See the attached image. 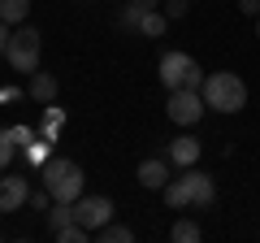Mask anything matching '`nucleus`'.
I'll return each instance as SVG.
<instances>
[{
	"label": "nucleus",
	"mask_w": 260,
	"mask_h": 243,
	"mask_svg": "<svg viewBox=\"0 0 260 243\" xmlns=\"http://www.w3.org/2000/svg\"><path fill=\"white\" fill-rule=\"evenodd\" d=\"M200 92H204V104H208V109H217V113H239L243 104H247V83H243L239 74H230V70L204 74Z\"/></svg>",
	"instance_id": "1"
},
{
	"label": "nucleus",
	"mask_w": 260,
	"mask_h": 243,
	"mask_svg": "<svg viewBox=\"0 0 260 243\" xmlns=\"http://www.w3.org/2000/svg\"><path fill=\"white\" fill-rule=\"evenodd\" d=\"M83 165L70 157H48L44 161V187L52 191V200H65V204H74L83 196Z\"/></svg>",
	"instance_id": "2"
},
{
	"label": "nucleus",
	"mask_w": 260,
	"mask_h": 243,
	"mask_svg": "<svg viewBox=\"0 0 260 243\" xmlns=\"http://www.w3.org/2000/svg\"><path fill=\"white\" fill-rule=\"evenodd\" d=\"M39 56H44V35H39L35 26H26V22H22V26L9 35L5 61H9L13 74H35V70H39Z\"/></svg>",
	"instance_id": "3"
},
{
	"label": "nucleus",
	"mask_w": 260,
	"mask_h": 243,
	"mask_svg": "<svg viewBox=\"0 0 260 243\" xmlns=\"http://www.w3.org/2000/svg\"><path fill=\"white\" fill-rule=\"evenodd\" d=\"M160 83H165V92L200 87V83H204V70H200V61L186 56V52H165V56H160Z\"/></svg>",
	"instance_id": "4"
},
{
	"label": "nucleus",
	"mask_w": 260,
	"mask_h": 243,
	"mask_svg": "<svg viewBox=\"0 0 260 243\" xmlns=\"http://www.w3.org/2000/svg\"><path fill=\"white\" fill-rule=\"evenodd\" d=\"M204 92L200 87H182V92H169V104H165V113H169V122L174 126H195V122L204 117Z\"/></svg>",
	"instance_id": "5"
},
{
	"label": "nucleus",
	"mask_w": 260,
	"mask_h": 243,
	"mask_svg": "<svg viewBox=\"0 0 260 243\" xmlns=\"http://www.w3.org/2000/svg\"><path fill=\"white\" fill-rule=\"evenodd\" d=\"M74 208H78V222H83L91 234L100 230V226L113 222V200H109V196H78Z\"/></svg>",
	"instance_id": "6"
},
{
	"label": "nucleus",
	"mask_w": 260,
	"mask_h": 243,
	"mask_svg": "<svg viewBox=\"0 0 260 243\" xmlns=\"http://www.w3.org/2000/svg\"><path fill=\"white\" fill-rule=\"evenodd\" d=\"M135 178H139L143 191H165V183L174 178V174H169V157H148V161H139Z\"/></svg>",
	"instance_id": "7"
},
{
	"label": "nucleus",
	"mask_w": 260,
	"mask_h": 243,
	"mask_svg": "<svg viewBox=\"0 0 260 243\" xmlns=\"http://www.w3.org/2000/svg\"><path fill=\"white\" fill-rule=\"evenodd\" d=\"M26 200H30V183L22 174L0 178V213H13V208H22Z\"/></svg>",
	"instance_id": "8"
},
{
	"label": "nucleus",
	"mask_w": 260,
	"mask_h": 243,
	"mask_svg": "<svg viewBox=\"0 0 260 243\" xmlns=\"http://www.w3.org/2000/svg\"><path fill=\"white\" fill-rule=\"evenodd\" d=\"M186 178H191V208H213L217 204V183L213 174H204V169H186Z\"/></svg>",
	"instance_id": "9"
},
{
	"label": "nucleus",
	"mask_w": 260,
	"mask_h": 243,
	"mask_svg": "<svg viewBox=\"0 0 260 243\" xmlns=\"http://www.w3.org/2000/svg\"><path fill=\"white\" fill-rule=\"evenodd\" d=\"M200 139H195V135H178L174 143H169L165 148V157H169V165H178V169H191L195 161H200Z\"/></svg>",
	"instance_id": "10"
},
{
	"label": "nucleus",
	"mask_w": 260,
	"mask_h": 243,
	"mask_svg": "<svg viewBox=\"0 0 260 243\" xmlns=\"http://www.w3.org/2000/svg\"><path fill=\"white\" fill-rule=\"evenodd\" d=\"M26 96H30L35 104H52V100H56V78L48 74V70L26 74Z\"/></svg>",
	"instance_id": "11"
},
{
	"label": "nucleus",
	"mask_w": 260,
	"mask_h": 243,
	"mask_svg": "<svg viewBox=\"0 0 260 243\" xmlns=\"http://www.w3.org/2000/svg\"><path fill=\"white\" fill-rule=\"evenodd\" d=\"M160 196H165L169 208H191V178H186V169H182V178H169Z\"/></svg>",
	"instance_id": "12"
},
{
	"label": "nucleus",
	"mask_w": 260,
	"mask_h": 243,
	"mask_svg": "<svg viewBox=\"0 0 260 243\" xmlns=\"http://www.w3.org/2000/svg\"><path fill=\"white\" fill-rule=\"evenodd\" d=\"M30 18V0H0V22L5 26H22Z\"/></svg>",
	"instance_id": "13"
},
{
	"label": "nucleus",
	"mask_w": 260,
	"mask_h": 243,
	"mask_svg": "<svg viewBox=\"0 0 260 243\" xmlns=\"http://www.w3.org/2000/svg\"><path fill=\"white\" fill-rule=\"evenodd\" d=\"M165 26H169L165 9H148V13H143V22H139V35L143 39H160V35H165Z\"/></svg>",
	"instance_id": "14"
},
{
	"label": "nucleus",
	"mask_w": 260,
	"mask_h": 243,
	"mask_svg": "<svg viewBox=\"0 0 260 243\" xmlns=\"http://www.w3.org/2000/svg\"><path fill=\"white\" fill-rule=\"evenodd\" d=\"M95 239H100V243H130V239H135V230H130V226H121V222H109V226H100V230H95Z\"/></svg>",
	"instance_id": "15"
},
{
	"label": "nucleus",
	"mask_w": 260,
	"mask_h": 243,
	"mask_svg": "<svg viewBox=\"0 0 260 243\" xmlns=\"http://www.w3.org/2000/svg\"><path fill=\"white\" fill-rule=\"evenodd\" d=\"M52 239H56V243H87V239H91V230H87L83 222H70V226H61Z\"/></svg>",
	"instance_id": "16"
},
{
	"label": "nucleus",
	"mask_w": 260,
	"mask_h": 243,
	"mask_svg": "<svg viewBox=\"0 0 260 243\" xmlns=\"http://www.w3.org/2000/svg\"><path fill=\"white\" fill-rule=\"evenodd\" d=\"M169 239H174V243H200V239H204V230H200L195 222H174Z\"/></svg>",
	"instance_id": "17"
},
{
	"label": "nucleus",
	"mask_w": 260,
	"mask_h": 243,
	"mask_svg": "<svg viewBox=\"0 0 260 243\" xmlns=\"http://www.w3.org/2000/svg\"><path fill=\"white\" fill-rule=\"evenodd\" d=\"M143 13H148V9H139V5H130V0H126V9H121V18H117V26H121V31H139V22H143Z\"/></svg>",
	"instance_id": "18"
},
{
	"label": "nucleus",
	"mask_w": 260,
	"mask_h": 243,
	"mask_svg": "<svg viewBox=\"0 0 260 243\" xmlns=\"http://www.w3.org/2000/svg\"><path fill=\"white\" fill-rule=\"evenodd\" d=\"M13 152H18L13 135H9V131H0V174H9V161H13Z\"/></svg>",
	"instance_id": "19"
},
{
	"label": "nucleus",
	"mask_w": 260,
	"mask_h": 243,
	"mask_svg": "<svg viewBox=\"0 0 260 243\" xmlns=\"http://www.w3.org/2000/svg\"><path fill=\"white\" fill-rule=\"evenodd\" d=\"M160 9H165V18H169V22H178V18H186L191 0H160Z\"/></svg>",
	"instance_id": "20"
},
{
	"label": "nucleus",
	"mask_w": 260,
	"mask_h": 243,
	"mask_svg": "<svg viewBox=\"0 0 260 243\" xmlns=\"http://www.w3.org/2000/svg\"><path fill=\"white\" fill-rule=\"evenodd\" d=\"M26 204L35 208V213H48V208H52V191H48V187H44V191H30Z\"/></svg>",
	"instance_id": "21"
},
{
	"label": "nucleus",
	"mask_w": 260,
	"mask_h": 243,
	"mask_svg": "<svg viewBox=\"0 0 260 243\" xmlns=\"http://www.w3.org/2000/svg\"><path fill=\"white\" fill-rule=\"evenodd\" d=\"M13 143H18V148H30V143H35V131H30V126H13Z\"/></svg>",
	"instance_id": "22"
},
{
	"label": "nucleus",
	"mask_w": 260,
	"mask_h": 243,
	"mask_svg": "<svg viewBox=\"0 0 260 243\" xmlns=\"http://www.w3.org/2000/svg\"><path fill=\"white\" fill-rule=\"evenodd\" d=\"M239 13L243 18H260V0H239Z\"/></svg>",
	"instance_id": "23"
},
{
	"label": "nucleus",
	"mask_w": 260,
	"mask_h": 243,
	"mask_svg": "<svg viewBox=\"0 0 260 243\" xmlns=\"http://www.w3.org/2000/svg\"><path fill=\"white\" fill-rule=\"evenodd\" d=\"M26 157L35 161V165H44V161H48V143H44V148H39V143H30V148H26Z\"/></svg>",
	"instance_id": "24"
},
{
	"label": "nucleus",
	"mask_w": 260,
	"mask_h": 243,
	"mask_svg": "<svg viewBox=\"0 0 260 243\" xmlns=\"http://www.w3.org/2000/svg\"><path fill=\"white\" fill-rule=\"evenodd\" d=\"M18 96H22L18 87H0V104H13V100H18Z\"/></svg>",
	"instance_id": "25"
},
{
	"label": "nucleus",
	"mask_w": 260,
	"mask_h": 243,
	"mask_svg": "<svg viewBox=\"0 0 260 243\" xmlns=\"http://www.w3.org/2000/svg\"><path fill=\"white\" fill-rule=\"evenodd\" d=\"M9 35H13V31L5 26V22H0V56H5V48H9Z\"/></svg>",
	"instance_id": "26"
},
{
	"label": "nucleus",
	"mask_w": 260,
	"mask_h": 243,
	"mask_svg": "<svg viewBox=\"0 0 260 243\" xmlns=\"http://www.w3.org/2000/svg\"><path fill=\"white\" fill-rule=\"evenodd\" d=\"M130 5H139V9H160V0H130Z\"/></svg>",
	"instance_id": "27"
},
{
	"label": "nucleus",
	"mask_w": 260,
	"mask_h": 243,
	"mask_svg": "<svg viewBox=\"0 0 260 243\" xmlns=\"http://www.w3.org/2000/svg\"><path fill=\"white\" fill-rule=\"evenodd\" d=\"M256 39H260V18H256Z\"/></svg>",
	"instance_id": "28"
}]
</instances>
